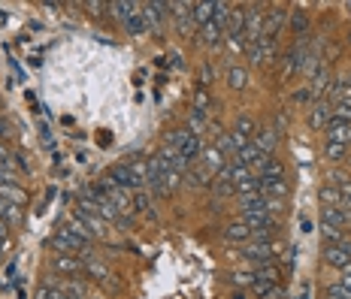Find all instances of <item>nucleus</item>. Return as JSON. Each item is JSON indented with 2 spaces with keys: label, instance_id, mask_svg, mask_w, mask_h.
<instances>
[{
  "label": "nucleus",
  "instance_id": "f257e3e1",
  "mask_svg": "<svg viewBox=\"0 0 351 299\" xmlns=\"http://www.w3.org/2000/svg\"><path fill=\"white\" fill-rule=\"evenodd\" d=\"M55 233H58V236L67 239V242H70L73 248H76L79 254H82V251H91V248L97 245V239H94L91 233H88V227H85L82 221H79L76 215L61 218V221H58V230H55Z\"/></svg>",
  "mask_w": 351,
  "mask_h": 299
},
{
  "label": "nucleus",
  "instance_id": "f03ea898",
  "mask_svg": "<svg viewBox=\"0 0 351 299\" xmlns=\"http://www.w3.org/2000/svg\"><path fill=\"white\" fill-rule=\"evenodd\" d=\"M279 251H282V242H245L239 248V257H243V263L248 269H258L263 263H273V260H279Z\"/></svg>",
  "mask_w": 351,
  "mask_h": 299
},
{
  "label": "nucleus",
  "instance_id": "7ed1b4c3",
  "mask_svg": "<svg viewBox=\"0 0 351 299\" xmlns=\"http://www.w3.org/2000/svg\"><path fill=\"white\" fill-rule=\"evenodd\" d=\"M288 25V6L285 3H267L263 12V40H279V31Z\"/></svg>",
  "mask_w": 351,
  "mask_h": 299
},
{
  "label": "nucleus",
  "instance_id": "20e7f679",
  "mask_svg": "<svg viewBox=\"0 0 351 299\" xmlns=\"http://www.w3.org/2000/svg\"><path fill=\"white\" fill-rule=\"evenodd\" d=\"M191 6L188 0H176V3H167V10H170V18L176 25V34L179 36H194L197 27H194V18H191Z\"/></svg>",
  "mask_w": 351,
  "mask_h": 299
},
{
  "label": "nucleus",
  "instance_id": "39448f33",
  "mask_svg": "<svg viewBox=\"0 0 351 299\" xmlns=\"http://www.w3.org/2000/svg\"><path fill=\"white\" fill-rule=\"evenodd\" d=\"M252 142L258 145L261 155L273 157L276 151H279V145H282V130L276 127V124H258V133H254Z\"/></svg>",
  "mask_w": 351,
  "mask_h": 299
},
{
  "label": "nucleus",
  "instance_id": "423d86ee",
  "mask_svg": "<svg viewBox=\"0 0 351 299\" xmlns=\"http://www.w3.org/2000/svg\"><path fill=\"white\" fill-rule=\"evenodd\" d=\"M73 215H76L79 221L85 224V227H88V233H91L94 239H106V236H109V230H112V227H109V224L104 221V218L97 215V209H85V206H76V209H73Z\"/></svg>",
  "mask_w": 351,
  "mask_h": 299
},
{
  "label": "nucleus",
  "instance_id": "0eeeda50",
  "mask_svg": "<svg viewBox=\"0 0 351 299\" xmlns=\"http://www.w3.org/2000/svg\"><path fill=\"white\" fill-rule=\"evenodd\" d=\"M330 121H333V103H330V100H315V103L309 106V115H306L309 130L321 133V130H324Z\"/></svg>",
  "mask_w": 351,
  "mask_h": 299
},
{
  "label": "nucleus",
  "instance_id": "6e6552de",
  "mask_svg": "<svg viewBox=\"0 0 351 299\" xmlns=\"http://www.w3.org/2000/svg\"><path fill=\"white\" fill-rule=\"evenodd\" d=\"M224 34L221 27L215 25V21H209V25H203V27H197V34H194V40H197V46L200 49H209V52H218V49L224 46Z\"/></svg>",
  "mask_w": 351,
  "mask_h": 299
},
{
  "label": "nucleus",
  "instance_id": "1a4fd4ad",
  "mask_svg": "<svg viewBox=\"0 0 351 299\" xmlns=\"http://www.w3.org/2000/svg\"><path fill=\"white\" fill-rule=\"evenodd\" d=\"M52 272L58 278H79V272H82V257H79V254H55Z\"/></svg>",
  "mask_w": 351,
  "mask_h": 299
},
{
  "label": "nucleus",
  "instance_id": "9d476101",
  "mask_svg": "<svg viewBox=\"0 0 351 299\" xmlns=\"http://www.w3.org/2000/svg\"><path fill=\"white\" fill-rule=\"evenodd\" d=\"M140 12H143L145 25H149V31H155V34L164 31V18H170V10H167L164 0H152V3H143Z\"/></svg>",
  "mask_w": 351,
  "mask_h": 299
},
{
  "label": "nucleus",
  "instance_id": "9b49d317",
  "mask_svg": "<svg viewBox=\"0 0 351 299\" xmlns=\"http://www.w3.org/2000/svg\"><path fill=\"white\" fill-rule=\"evenodd\" d=\"M288 31L294 40H306L312 31V18L303 6H288Z\"/></svg>",
  "mask_w": 351,
  "mask_h": 299
},
{
  "label": "nucleus",
  "instance_id": "f8f14e48",
  "mask_svg": "<svg viewBox=\"0 0 351 299\" xmlns=\"http://www.w3.org/2000/svg\"><path fill=\"white\" fill-rule=\"evenodd\" d=\"M221 236L230 245H245V242H252V227L245 221H239V218H233V221H224Z\"/></svg>",
  "mask_w": 351,
  "mask_h": 299
},
{
  "label": "nucleus",
  "instance_id": "ddd939ff",
  "mask_svg": "<svg viewBox=\"0 0 351 299\" xmlns=\"http://www.w3.org/2000/svg\"><path fill=\"white\" fill-rule=\"evenodd\" d=\"M224 82H228L230 91L243 94V91H248V85H252V73H248L245 64H237V61H233L230 67H228V73H224Z\"/></svg>",
  "mask_w": 351,
  "mask_h": 299
},
{
  "label": "nucleus",
  "instance_id": "4468645a",
  "mask_svg": "<svg viewBox=\"0 0 351 299\" xmlns=\"http://www.w3.org/2000/svg\"><path fill=\"white\" fill-rule=\"evenodd\" d=\"M209 185H212V176L203 170L200 164L188 166V170L182 172V187H188V191H206Z\"/></svg>",
  "mask_w": 351,
  "mask_h": 299
},
{
  "label": "nucleus",
  "instance_id": "2eb2a0df",
  "mask_svg": "<svg viewBox=\"0 0 351 299\" xmlns=\"http://www.w3.org/2000/svg\"><path fill=\"white\" fill-rule=\"evenodd\" d=\"M321 263L336 269V272H342V269L351 263V257L342 251V245H321Z\"/></svg>",
  "mask_w": 351,
  "mask_h": 299
},
{
  "label": "nucleus",
  "instance_id": "dca6fc26",
  "mask_svg": "<svg viewBox=\"0 0 351 299\" xmlns=\"http://www.w3.org/2000/svg\"><path fill=\"white\" fill-rule=\"evenodd\" d=\"M261 196H276V200H288L291 196V181L288 179H261L258 176Z\"/></svg>",
  "mask_w": 351,
  "mask_h": 299
},
{
  "label": "nucleus",
  "instance_id": "f3484780",
  "mask_svg": "<svg viewBox=\"0 0 351 299\" xmlns=\"http://www.w3.org/2000/svg\"><path fill=\"white\" fill-rule=\"evenodd\" d=\"M128 170H130V181H134V191L149 187V157H130Z\"/></svg>",
  "mask_w": 351,
  "mask_h": 299
},
{
  "label": "nucleus",
  "instance_id": "a211bd4d",
  "mask_svg": "<svg viewBox=\"0 0 351 299\" xmlns=\"http://www.w3.org/2000/svg\"><path fill=\"white\" fill-rule=\"evenodd\" d=\"M321 133H324V142L351 145V124H346V121H330Z\"/></svg>",
  "mask_w": 351,
  "mask_h": 299
},
{
  "label": "nucleus",
  "instance_id": "6ab92c4d",
  "mask_svg": "<svg viewBox=\"0 0 351 299\" xmlns=\"http://www.w3.org/2000/svg\"><path fill=\"white\" fill-rule=\"evenodd\" d=\"M106 179L112 181L115 187H121V191H134V181H130V170H128V160H121V164H112L106 170Z\"/></svg>",
  "mask_w": 351,
  "mask_h": 299
},
{
  "label": "nucleus",
  "instance_id": "aec40b11",
  "mask_svg": "<svg viewBox=\"0 0 351 299\" xmlns=\"http://www.w3.org/2000/svg\"><path fill=\"white\" fill-rule=\"evenodd\" d=\"M130 211L134 215H145V218H155V209H152V194L140 187V191H130Z\"/></svg>",
  "mask_w": 351,
  "mask_h": 299
},
{
  "label": "nucleus",
  "instance_id": "412c9836",
  "mask_svg": "<svg viewBox=\"0 0 351 299\" xmlns=\"http://www.w3.org/2000/svg\"><path fill=\"white\" fill-rule=\"evenodd\" d=\"M215 6H218V0H200V3H194V6H191V18H194V27H203V25H209V21L215 18Z\"/></svg>",
  "mask_w": 351,
  "mask_h": 299
},
{
  "label": "nucleus",
  "instance_id": "4be33fe9",
  "mask_svg": "<svg viewBox=\"0 0 351 299\" xmlns=\"http://www.w3.org/2000/svg\"><path fill=\"white\" fill-rule=\"evenodd\" d=\"M134 12H140V3H136V0H115V3H109V16L119 21V25H124Z\"/></svg>",
  "mask_w": 351,
  "mask_h": 299
},
{
  "label": "nucleus",
  "instance_id": "5701e85b",
  "mask_svg": "<svg viewBox=\"0 0 351 299\" xmlns=\"http://www.w3.org/2000/svg\"><path fill=\"white\" fill-rule=\"evenodd\" d=\"M258 176L261 179H288V166H285V160L279 155H273V157H267V164L258 170Z\"/></svg>",
  "mask_w": 351,
  "mask_h": 299
},
{
  "label": "nucleus",
  "instance_id": "b1692460",
  "mask_svg": "<svg viewBox=\"0 0 351 299\" xmlns=\"http://www.w3.org/2000/svg\"><path fill=\"white\" fill-rule=\"evenodd\" d=\"M324 157L330 166H342L346 160H351V145H336V142H324Z\"/></svg>",
  "mask_w": 351,
  "mask_h": 299
},
{
  "label": "nucleus",
  "instance_id": "393cba45",
  "mask_svg": "<svg viewBox=\"0 0 351 299\" xmlns=\"http://www.w3.org/2000/svg\"><path fill=\"white\" fill-rule=\"evenodd\" d=\"M58 287H61V294L70 296V299H88V284L82 278H61Z\"/></svg>",
  "mask_w": 351,
  "mask_h": 299
},
{
  "label": "nucleus",
  "instance_id": "a878e982",
  "mask_svg": "<svg viewBox=\"0 0 351 299\" xmlns=\"http://www.w3.org/2000/svg\"><path fill=\"white\" fill-rule=\"evenodd\" d=\"M212 145H215V148L221 151V155L228 157L230 164H233V160H237V145H233L230 130H228V133H224V130H218V133H215V140H212Z\"/></svg>",
  "mask_w": 351,
  "mask_h": 299
},
{
  "label": "nucleus",
  "instance_id": "bb28decb",
  "mask_svg": "<svg viewBox=\"0 0 351 299\" xmlns=\"http://www.w3.org/2000/svg\"><path fill=\"white\" fill-rule=\"evenodd\" d=\"M321 224H330V227H348L346 221V211H342L339 206H321Z\"/></svg>",
  "mask_w": 351,
  "mask_h": 299
},
{
  "label": "nucleus",
  "instance_id": "cd10ccee",
  "mask_svg": "<svg viewBox=\"0 0 351 299\" xmlns=\"http://www.w3.org/2000/svg\"><path fill=\"white\" fill-rule=\"evenodd\" d=\"M228 176H230V181H233V187L258 179V176H254V170H252V166H243V164H237V160H233V164L228 166Z\"/></svg>",
  "mask_w": 351,
  "mask_h": 299
},
{
  "label": "nucleus",
  "instance_id": "c85d7f7f",
  "mask_svg": "<svg viewBox=\"0 0 351 299\" xmlns=\"http://www.w3.org/2000/svg\"><path fill=\"white\" fill-rule=\"evenodd\" d=\"M233 133H243V136H248V140H254V133H258V121H254V115L239 112L237 124H233Z\"/></svg>",
  "mask_w": 351,
  "mask_h": 299
},
{
  "label": "nucleus",
  "instance_id": "c756f323",
  "mask_svg": "<svg viewBox=\"0 0 351 299\" xmlns=\"http://www.w3.org/2000/svg\"><path fill=\"white\" fill-rule=\"evenodd\" d=\"M318 233H321V242H324V245H342V242H346V230H342V227L318 224Z\"/></svg>",
  "mask_w": 351,
  "mask_h": 299
},
{
  "label": "nucleus",
  "instance_id": "7c9ffc66",
  "mask_svg": "<svg viewBox=\"0 0 351 299\" xmlns=\"http://www.w3.org/2000/svg\"><path fill=\"white\" fill-rule=\"evenodd\" d=\"M143 6V3H140ZM124 31H128V36H145L149 34V25H145V18H143V12H134L128 21H124Z\"/></svg>",
  "mask_w": 351,
  "mask_h": 299
},
{
  "label": "nucleus",
  "instance_id": "2f4dec72",
  "mask_svg": "<svg viewBox=\"0 0 351 299\" xmlns=\"http://www.w3.org/2000/svg\"><path fill=\"white\" fill-rule=\"evenodd\" d=\"M318 203H321V206H339V203H342L339 187H336V185H321L318 187Z\"/></svg>",
  "mask_w": 351,
  "mask_h": 299
},
{
  "label": "nucleus",
  "instance_id": "473e14b6",
  "mask_svg": "<svg viewBox=\"0 0 351 299\" xmlns=\"http://www.w3.org/2000/svg\"><path fill=\"white\" fill-rule=\"evenodd\" d=\"M34 299H64L61 287H58V281H43L40 287L34 290Z\"/></svg>",
  "mask_w": 351,
  "mask_h": 299
},
{
  "label": "nucleus",
  "instance_id": "72a5a7b5",
  "mask_svg": "<svg viewBox=\"0 0 351 299\" xmlns=\"http://www.w3.org/2000/svg\"><path fill=\"white\" fill-rule=\"evenodd\" d=\"M324 299H351V287H346L339 278L324 287Z\"/></svg>",
  "mask_w": 351,
  "mask_h": 299
},
{
  "label": "nucleus",
  "instance_id": "f704fd0d",
  "mask_svg": "<svg viewBox=\"0 0 351 299\" xmlns=\"http://www.w3.org/2000/svg\"><path fill=\"white\" fill-rule=\"evenodd\" d=\"M230 278H233V287L237 290H243V287L248 290L254 284V269H239V272H233Z\"/></svg>",
  "mask_w": 351,
  "mask_h": 299
},
{
  "label": "nucleus",
  "instance_id": "c9c22d12",
  "mask_svg": "<svg viewBox=\"0 0 351 299\" xmlns=\"http://www.w3.org/2000/svg\"><path fill=\"white\" fill-rule=\"evenodd\" d=\"M0 218H3V221H10V224H19L21 221V209L12 206V203H6L3 196H0Z\"/></svg>",
  "mask_w": 351,
  "mask_h": 299
},
{
  "label": "nucleus",
  "instance_id": "e433bc0d",
  "mask_svg": "<svg viewBox=\"0 0 351 299\" xmlns=\"http://www.w3.org/2000/svg\"><path fill=\"white\" fill-rule=\"evenodd\" d=\"M212 106V97H209V88H203V85H197L194 91V103L191 109H200V112H206V109Z\"/></svg>",
  "mask_w": 351,
  "mask_h": 299
},
{
  "label": "nucleus",
  "instance_id": "4c0bfd02",
  "mask_svg": "<svg viewBox=\"0 0 351 299\" xmlns=\"http://www.w3.org/2000/svg\"><path fill=\"white\" fill-rule=\"evenodd\" d=\"M49 248H52L55 254H79L76 248H73V245H70V242H67V239H64V236H58V233H55L52 239H49Z\"/></svg>",
  "mask_w": 351,
  "mask_h": 299
},
{
  "label": "nucleus",
  "instance_id": "58836bf2",
  "mask_svg": "<svg viewBox=\"0 0 351 299\" xmlns=\"http://www.w3.org/2000/svg\"><path fill=\"white\" fill-rule=\"evenodd\" d=\"M333 121L351 124V103H348V100H339V103H333Z\"/></svg>",
  "mask_w": 351,
  "mask_h": 299
},
{
  "label": "nucleus",
  "instance_id": "ea45409f",
  "mask_svg": "<svg viewBox=\"0 0 351 299\" xmlns=\"http://www.w3.org/2000/svg\"><path fill=\"white\" fill-rule=\"evenodd\" d=\"M312 97H315V94H312V88H309V85H303V88H297L294 94H291V103H294V106H306Z\"/></svg>",
  "mask_w": 351,
  "mask_h": 299
},
{
  "label": "nucleus",
  "instance_id": "a19ab883",
  "mask_svg": "<svg viewBox=\"0 0 351 299\" xmlns=\"http://www.w3.org/2000/svg\"><path fill=\"white\" fill-rule=\"evenodd\" d=\"M342 181H348V172H342L339 166H330V170H327V181H324V185H336V187H339Z\"/></svg>",
  "mask_w": 351,
  "mask_h": 299
},
{
  "label": "nucleus",
  "instance_id": "79ce46f5",
  "mask_svg": "<svg viewBox=\"0 0 351 299\" xmlns=\"http://www.w3.org/2000/svg\"><path fill=\"white\" fill-rule=\"evenodd\" d=\"M197 85H203V88H209V85H212V64H209V61L200 64V73H197Z\"/></svg>",
  "mask_w": 351,
  "mask_h": 299
},
{
  "label": "nucleus",
  "instance_id": "37998d69",
  "mask_svg": "<svg viewBox=\"0 0 351 299\" xmlns=\"http://www.w3.org/2000/svg\"><path fill=\"white\" fill-rule=\"evenodd\" d=\"M82 10H88L91 16H100V12H109V3H100V0H91V3H82Z\"/></svg>",
  "mask_w": 351,
  "mask_h": 299
},
{
  "label": "nucleus",
  "instance_id": "c03bdc74",
  "mask_svg": "<svg viewBox=\"0 0 351 299\" xmlns=\"http://www.w3.org/2000/svg\"><path fill=\"white\" fill-rule=\"evenodd\" d=\"M12 160H16V166H19L21 172H31V170H34V166H31V160H27L25 151H16V155H12Z\"/></svg>",
  "mask_w": 351,
  "mask_h": 299
},
{
  "label": "nucleus",
  "instance_id": "a18cd8bd",
  "mask_svg": "<svg viewBox=\"0 0 351 299\" xmlns=\"http://www.w3.org/2000/svg\"><path fill=\"white\" fill-rule=\"evenodd\" d=\"M10 130H12V124H10V118H6V115H0V142L6 140V136H10Z\"/></svg>",
  "mask_w": 351,
  "mask_h": 299
},
{
  "label": "nucleus",
  "instance_id": "49530a36",
  "mask_svg": "<svg viewBox=\"0 0 351 299\" xmlns=\"http://www.w3.org/2000/svg\"><path fill=\"white\" fill-rule=\"evenodd\" d=\"M339 194H342V203H351V179L339 185ZM342 203H339V206H342Z\"/></svg>",
  "mask_w": 351,
  "mask_h": 299
},
{
  "label": "nucleus",
  "instance_id": "de8ad7c7",
  "mask_svg": "<svg viewBox=\"0 0 351 299\" xmlns=\"http://www.w3.org/2000/svg\"><path fill=\"white\" fill-rule=\"evenodd\" d=\"M97 142H100V145H104V148H106V145L112 142V133H109V130H97Z\"/></svg>",
  "mask_w": 351,
  "mask_h": 299
},
{
  "label": "nucleus",
  "instance_id": "09e8293b",
  "mask_svg": "<svg viewBox=\"0 0 351 299\" xmlns=\"http://www.w3.org/2000/svg\"><path fill=\"white\" fill-rule=\"evenodd\" d=\"M342 211H346V221H348V227H351V203H342V206H339Z\"/></svg>",
  "mask_w": 351,
  "mask_h": 299
},
{
  "label": "nucleus",
  "instance_id": "8fccbe9b",
  "mask_svg": "<svg viewBox=\"0 0 351 299\" xmlns=\"http://www.w3.org/2000/svg\"><path fill=\"white\" fill-rule=\"evenodd\" d=\"M233 299H248V290H233Z\"/></svg>",
  "mask_w": 351,
  "mask_h": 299
},
{
  "label": "nucleus",
  "instance_id": "3c124183",
  "mask_svg": "<svg viewBox=\"0 0 351 299\" xmlns=\"http://www.w3.org/2000/svg\"><path fill=\"white\" fill-rule=\"evenodd\" d=\"M346 230H348V233H346V239H348V242H351V227H346Z\"/></svg>",
  "mask_w": 351,
  "mask_h": 299
},
{
  "label": "nucleus",
  "instance_id": "603ef678",
  "mask_svg": "<svg viewBox=\"0 0 351 299\" xmlns=\"http://www.w3.org/2000/svg\"><path fill=\"white\" fill-rule=\"evenodd\" d=\"M348 46H351V34H348Z\"/></svg>",
  "mask_w": 351,
  "mask_h": 299
}]
</instances>
